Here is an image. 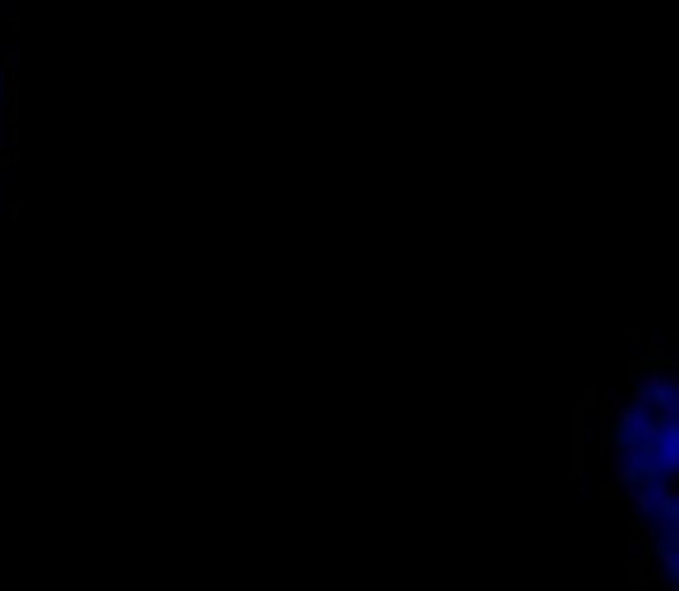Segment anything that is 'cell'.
<instances>
[{"label":"cell","mask_w":679,"mask_h":591,"mask_svg":"<svg viewBox=\"0 0 679 591\" xmlns=\"http://www.w3.org/2000/svg\"><path fill=\"white\" fill-rule=\"evenodd\" d=\"M638 591H666V582H661V578H647V573H638Z\"/></svg>","instance_id":"3957f363"},{"label":"cell","mask_w":679,"mask_h":591,"mask_svg":"<svg viewBox=\"0 0 679 591\" xmlns=\"http://www.w3.org/2000/svg\"><path fill=\"white\" fill-rule=\"evenodd\" d=\"M10 144H14V51L5 23H0V176L10 167Z\"/></svg>","instance_id":"6da1fadb"},{"label":"cell","mask_w":679,"mask_h":591,"mask_svg":"<svg viewBox=\"0 0 679 591\" xmlns=\"http://www.w3.org/2000/svg\"><path fill=\"white\" fill-rule=\"evenodd\" d=\"M591 402H596V420H601V425H610V412H615V388H596V393H591Z\"/></svg>","instance_id":"7a4b0ae2"}]
</instances>
